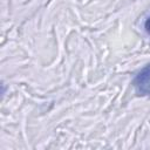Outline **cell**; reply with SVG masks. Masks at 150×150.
<instances>
[{
  "label": "cell",
  "mask_w": 150,
  "mask_h": 150,
  "mask_svg": "<svg viewBox=\"0 0 150 150\" xmlns=\"http://www.w3.org/2000/svg\"><path fill=\"white\" fill-rule=\"evenodd\" d=\"M134 88L139 96H150V64L144 67L134 79Z\"/></svg>",
  "instance_id": "obj_1"
},
{
  "label": "cell",
  "mask_w": 150,
  "mask_h": 150,
  "mask_svg": "<svg viewBox=\"0 0 150 150\" xmlns=\"http://www.w3.org/2000/svg\"><path fill=\"white\" fill-rule=\"evenodd\" d=\"M144 28H145L146 33L150 35V15L146 18V20H145V22H144Z\"/></svg>",
  "instance_id": "obj_2"
}]
</instances>
